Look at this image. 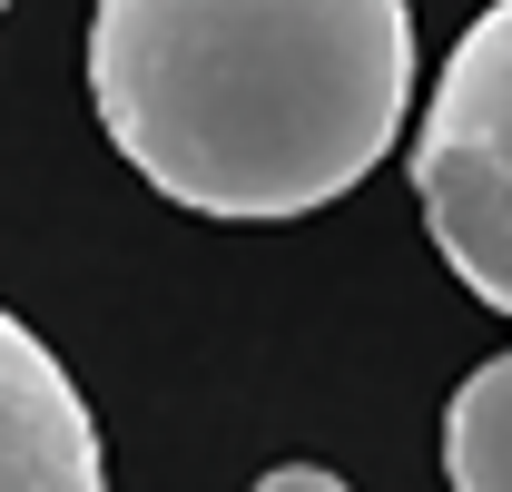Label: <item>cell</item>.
I'll use <instances>...</instances> for the list:
<instances>
[{"mask_svg":"<svg viewBox=\"0 0 512 492\" xmlns=\"http://www.w3.org/2000/svg\"><path fill=\"white\" fill-rule=\"evenodd\" d=\"M414 99L404 0H99L89 109L138 178L197 217H316L375 168Z\"/></svg>","mask_w":512,"mask_h":492,"instance_id":"cell-1","label":"cell"},{"mask_svg":"<svg viewBox=\"0 0 512 492\" xmlns=\"http://www.w3.org/2000/svg\"><path fill=\"white\" fill-rule=\"evenodd\" d=\"M414 197L444 266L493 315H512V0L453 40L414 128Z\"/></svg>","mask_w":512,"mask_h":492,"instance_id":"cell-2","label":"cell"},{"mask_svg":"<svg viewBox=\"0 0 512 492\" xmlns=\"http://www.w3.org/2000/svg\"><path fill=\"white\" fill-rule=\"evenodd\" d=\"M0 492H109L99 414L10 306H0Z\"/></svg>","mask_w":512,"mask_h":492,"instance_id":"cell-3","label":"cell"},{"mask_svg":"<svg viewBox=\"0 0 512 492\" xmlns=\"http://www.w3.org/2000/svg\"><path fill=\"white\" fill-rule=\"evenodd\" d=\"M444 473H453V492H512V355H493L453 384Z\"/></svg>","mask_w":512,"mask_h":492,"instance_id":"cell-4","label":"cell"},{"mask_svg":"<svg viewBox=\"0 0 512 492\" xmlns=\"http://www.w3.org/2000/svg\"><path fill=\"white\" fill-rule=\"evenodd\" d=\"M256 492H355V483H345V473H325V463H276Z\"/></svg>","mask_w":512,"mask_h":492,"instance_id":"cell-5","label":"cell"},{"mask_svg":"<svg viewBox=\"0 0 512 492\" xmlns=\"http://www.w3.org/2000/svg\"><path fill=\"white\" fill-rule=\"evenodd\" d=\"M0 10H10V0H0Z\"/></svg>","mask_w":512,"mask_h":492,"instance_id":"cell-6","label":"cell"}]
</instances>
